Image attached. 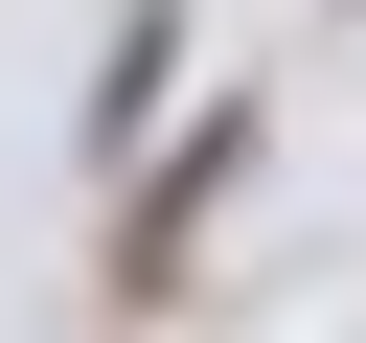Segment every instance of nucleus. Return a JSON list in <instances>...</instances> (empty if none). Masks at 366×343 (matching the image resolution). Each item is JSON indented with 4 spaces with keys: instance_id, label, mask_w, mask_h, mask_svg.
I'll return each mask as SVG.
<instances>
[{
    "instance_id": "nucleus-1",
    "label": "nucleus",
    "mask_w": 366,
    "mask_h": 343,
    "mask_svg": "<svg viewBox=\"0 0 366 343\" xmlns=\"http://www.w3.org/2000/svg\"><path fill=\"white\" fill-rule=\"evenodd\" d=\"M229 160H252V137H229V114H206V137H183V183H160V206H137V229H114V297H160V274H183V229H206V206H229Z\"/></svg>"
}]
</instances>
